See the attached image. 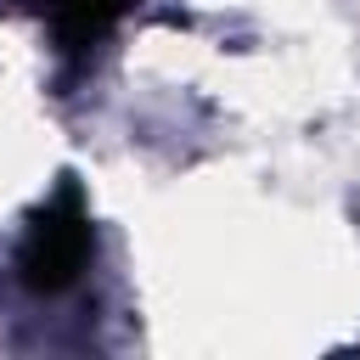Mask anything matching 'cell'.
Here are the masks:
<instances>
[{
  "label": "cell",
  "mask_w": 360,
  "mask_h": 360,
  "mask_svg": "<svg viewBox=\"0 0 360 360\" xmlns=\"http://www.w3.org/2000/svg\"><path fill=\"white\" fill-rule=\"evenodd\" d=\"M90 248H96V231H90L84 191H79V180L62 174V186H56V191L28 214V225H22L17 276H22V287H34V292H68V287L84 276Z\"/></svg>",
  "instance_id": "cell-1"
},
{
  "label": "cell",
  "mask_w": 360,
  "mask_h": 360,
  "mask_svg": "<svg viewBox=\"0 0 360 360\" xmlns=\"http://www.w3.org/2000/svg\"><path fill=\"white\" fill-rule=\"evenodd\" d=\"M135 0H45V17H51V34L62 51H90Z\"/></svg>",
  "instance_id": "cell-2"
}]
</instances>
